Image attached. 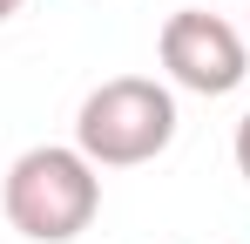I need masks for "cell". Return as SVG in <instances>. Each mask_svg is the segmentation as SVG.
<instances>
[{"mask_svg":"<svg viewBox=\"0 0 250 244\" xmlns=\"http://www.w3.org/2000/svg\"><path fill=\"white\" fill-rule=\"evenodd\" d=\"M230 156H237V176L250 183V116L237 122V143H230Z\"/></svg>","mask_w":250,"mask_h":244,"instance_id":"4","label":"cell"},{"mask_svg":"<svg viewBox=\"0 0 250 244\" xmlns=\"http://www.w3.org/2000/svg\"><path fill=\"white\" fill-rule=\"evenodd\" d=\"M244 34H250V27H244Z\"/></svg>","mask_w":250,"mask_h":244,"instance_id":"7","label":"cell"},{"mask_svg":"<svg viewBox=\"0 0 250 244\" xmlns=\"http://www.w3.org/2000/svg\"><path fill=\"white\" fill-rule=\"evenodd\" d=\"M176 143V95L156 75H108L75 109V149L95 170H135Z\"/></svg>","mask_w":250,"mask_h":244,"instance_id":"2","label":"cell"},{"mask_svg":"<svg viewBox=\"0 0 250 244\" xmlns=\"http://www.w3.org/2000/svg\"><path fill=\"white\" fill-rule=\"evenodd\" d=\"M156 54H163L169 81L189 88V95H237V88L250 81V34L237 27V21L196 7V0L163 21Z\"/></svg>","mask_w":250,"mask_h":244,"instance_id":"3","label":"cell"},{"mask_svg":"<svg viewBox=\"0 0 250 244\" xmlns=\"http://www.w3.org/2000/svg\"><path fill=\"white\" fill-rule=\"evenodd\" d=\"M196 7H223V0H196Z\"/></svg>","mask_w":250,"mask_h":244,"instance_id":"6","label":"cell"},{"mask_svg":"<svg viewBox=\"0 0 250 244\" xmlns=\"http://www.w3.org/2000/svg\"><path fill=\"white\" fill-rule=\"evenodd\" d=\"M0 210L27 244H75L102 210V170L75 143H34L7 163Z\"/></svg>","mask_w":250,"mask_h":244,"instance_id":"1","label":"cell"},{"mask_svg":"<svg viewBox=\"0 0 250 244\" xmlns=\"http://www.w3.org/2000/svg\"><path fill=\"white\" fill-rule=\"evenodd\" d=\"M21 7H27V0H0V21H14V14H21Z\"/></svg>","mask_w":250,"mask_h":244,"instance_id":"5","label":"cell"}]
</instances>
